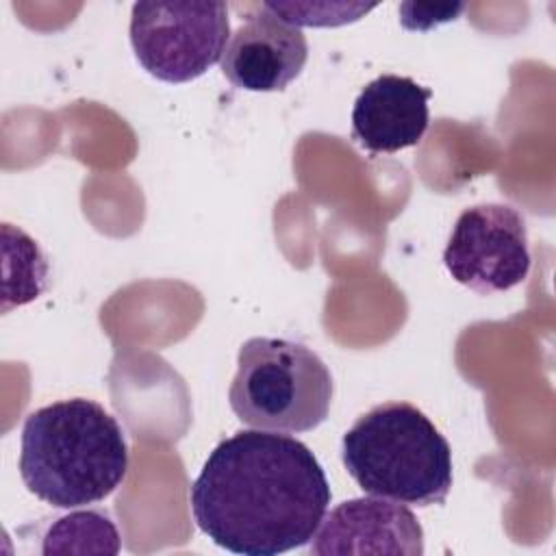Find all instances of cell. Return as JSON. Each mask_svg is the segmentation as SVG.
Segmentation results:
<instances>
[{
    "label": "cell",
    "instance_id": "obj_1",
    "mask_svg": "<svg viewBox=\"0 0 556 556\" xmlns=\"http://www.w3.org/2000/svg\"><path fill=\"white\" fill-rule=\"evenodd\" d=\"M330 497L328 478L302 441L258 428L219 441L189 491L198 528L243 556L306 545Z\"/></svg>",
    "mask_w": 556,
    "mask_h": 556
},
{
    "label": "cell",
    "instance_id": "obj_2",
    "mask_svg": "<svg viewBox=\"0 0 556 556\" xmlns=\"http://www.w3.org/2000/svg\"><path fill=\"white\" fill-rule=\"evenodd\" d=\"M128 443L117 419L93 400H59L33 410L22 428L20 476L56 508L102 502L126 478Z\"/></svg>",
    "mask_w": 556,
    "mask_h": 556
},
{
    "label": "cell",
    "instance_id": "obj_3",
    "mask_svg": "<svg viewBox=\"0 0 556 556\" xmlns=\"http://www.w3.org/2000/svg\"><path fill=\"white\" fill-rule=\"evenodd\" d=\"M341 458L356 484L410 506L443 504L452 489V450L439 428L408 402H384L343 434Z\"/></svg>",
    "mask_w": 556,
    "mask_h": 556
},
{
    "label": "cell",
    "instance_id": "obj_4",
    "mask_svg": "<svg viewBox=\"0 0 556 556\" xmlns=\"http://www.w3.org/2000/svg\"><path fill=\"white\" fill-rule=\"evenodd\" d=\"M332 376L304 343L252 337L239 348L228 402L237 419L271 432L315 430L330 413Z\"/></svg>",
    "mask_w": 556,
    "mask_h": 556
},
{
    "label": "cell",
    "instance_id": "obj_5",
    "mask_svg": "<svg viewBox=\"0 0 556 556\" xmlns=\"http://www.w3.org/2000/svg\"><path fill=\"white\" fill-rule=\"evenodd\" d=\"M230 37L224 2H135L130 43L148 74L189 83L222 61Z\"/></svg>",
    "mask_w": 556,
    "mask_h": 556
},
{
    "label": "cell",
    "instance_id": "obj_6",
    "mask_svg": "<svg viewBox=\"0 0 556 556\" xmlns=\"http://www.w3.org/2000/svg\"><path fill=\"white\" fill-rule=\"evenodd\" d=\"M443 263L456 282L482 295L521 285L532 263L521 213L495 202L465 208L450 232Z\"/></svg>",
    "mask_w": 556,
    "mask_h": 556
},
{
    "label": "cell",
    "instance_id": "obj_7",
    "mask_svg": "<svg viewBox=\"0 0 556 556\" xmlns=\"http://www.w3.org/2000/svg\"><path fill=\"white\" fill-rule=\"evenodd\" d=\"M306 59L304 33L258 4L230 35L219 65L237 89L282 91L302 74Z\"/></svg>",
    "mask_w": 556,
    "mask_h": 556
},
{
    "label": "cell",
    "instance_id": "obj_8",
    "mask_svg": "<svg viewBox=\"0 0 556 556\" xmlns=\"http://www.w3.org/2000/svg\"><path fill=\"white\" fill-rule=\"evenodd\" d=\"M311 554H424V530L400 502L354 497L324 515Z\"/></svg>",
    "mask_w": 556,
    "mask_h": 556
},
{
    "label": "cell",
    "instance_id": "obj_9",
    "mask_svg": "<svg viewBox=\"0 0 556 556\" xmlns=\"http://www.w3.org/2000/svg\"><path fill=\"white\" fill-rule=\"evenodd\" d=\"M432 91L408 76L382 74L367 83L352 109V137L374 154L417 146L428 128Z\"/></svg>",
    "mask_w": 556,
    "mask_h": 556
},
{
    "label": "cell",
    "instance_id": "obj_10",
    "mask_svg": "<svg viewBox=\"0 0 556 556\" xmlns=\"http://www.w3.org/2000/svg\"><path fill=\"white\" fill-rule=\"evenodd\" d=\"M43 554H117L119 532L100 510H76L56 519L43 536Z\"/></svg>",
    "mask_w": 556,
    "mask_h": 556
},
{
    "label": "cell",
    "instance_id": "obj_11",
    "mask_svg": "<svg viewBox=\"0 0 556 556\" xmlns=\"http://www.w3.org/2000/svg\"><path fill=\"white\" fill-rule=\"evenodd\" d=\"M265 7L276 13L280 20L293 26H341L356 22L374 4H300V2H265Z\"/></svg>",
    "mask_w": 556,
    "mask_h": 556
}]
</instances>
